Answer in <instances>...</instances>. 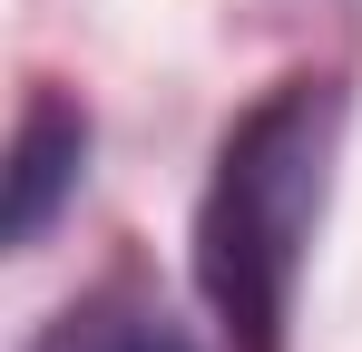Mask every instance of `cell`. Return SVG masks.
Instances as JSON below:
<instances>
[{"mask_svg":"<svg viewBox=\"0 0 362 352\" xmlns=\"http://www.w3.org/2000/svg\"><path fill=\"white\" fill-rule=\"evenodd\" d=\"M147 343H157V323H127V313H98L88 303V313H59L30 352H147Z\"/></svg>","mask_w":362,"mask_h":352,"instance_id":"obj_3","label":"cell"},{"mask_svg":"<svg viewBox=\"0 0 362 352\" xmlns=\"http://www.w3.org/2000/svg\"><path fill=\"white\" fill-rule=\"evenodd\" d=\"M333 127H343L333 78H284L216 147L206 206H196V293L216 303L235 352H284L294 274L323 216V176H333Z\"/></svg>","mask_w":362,"mask_h":352,"instance_id":"obj_1","label":"cell"},{"mask_svg":"<svg viewBox=\"0 0 362 352\" xmlns=\"http://www.w3.org/2000/svg\"><path fill=\"white\" fill-rule=\"evenodd\" d=\"M78 176H88V117L69 108L59 88H40V98L20 108V137H10L0 235H10V245H40V235H49V216L78 196Z\"/></svg>","mask_w":362,"mask_h":352,"instance_id":"obj_2","label":"cell"}]
</instances>
